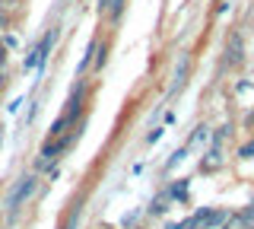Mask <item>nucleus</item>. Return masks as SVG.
I'll use <instances>...</instances> for the list:
<instances>
[{
	"label": "nucleus",
	"mask_w": 254,
	"mask_h": 229,
	"mask_svg": "<svg viewBox=\"0 0 254 229\" xmlns=\"http://www.w3.org/2000/svg\"><path fill=\"white\" fill-rule=\"evenodd\" d=\"M108 6H111V0H99V10L102 13H108Z\"/></svg>",
	"instance_id": "11"
},
{
	"label": "nucleus",
	"mask_w": 254,
	"mask_h": 229,
	"mask_svg": "<svg viewBox=\"0 0 254 229\" xmlns=\"http://www.w3.org/2000/svg\"><path fill=\"white\" fill-rule=\"evenodd\" d=\"M0 83H3V67H0Z\"/></svg>",
	"instance_id": "13"
},
{
	"label": "nucleus",
	"mask_w": 254,
	"mask_h": 229,
	"mask_svg": "<svg viewBox=\"0 0 254 229\" xmlns=\"http://www.w3.org/2000/svg\"><path fill=\"white\" fill-rule=\"evenodd\" d=\"M188 70H190V61H188V54H181L178 67H175V83H172V92H178L181 86L188 83Z\"/></svg>",
	"instance_id": "4"
},
{
	"label": "nucleus",
	"mask_w": 254,
	"mask_h": 229,
	"mask_svg": "<svg viewBox=\"0 0 254 229\" xmlns=\"http://www.w3.org/2000/svg\"><path fill=\"white\" fill-rule=\"evenodd\" d=\"M3 61H6V45H0V67H3Z\"/></svg>",
	"instance_id": "12"
},
{
	"label": "nucleus",
	"mask_w": 254,
	"mask_h": 229,
	"mask_svg": "<svg viewBox=\"0 0 254 229\" xmlns=\"http://www.w3.org/2000/svg\"><path fill=\"white\" fill-rule=\"evenodd\" d=\"M54 38H58V29H51L42 42L35 45V51L26 58V67H38V64H45V58H48V51H51V45H54Z\"/></svg>",
	"instance_id": "2"
},
{
	"label": "nucleus",
	"mask_w": 254,
	"mask_h": 229,
	"mask_svg": "<svg viewBox=\"0 0 254 229\" xmlns=\"http://www.w3.org/2000/svg\"><path fill=\"white\" fill-rule=\"evenodd\" d=\"M32 191H35V175H26V178L19 181V185L13 188L10 201H6V207H10V217H13V213H16V210L22 207V204L29 201V194H32Z\"/></svg>",
	"instance_id": "1"
},
{
	"label": "nucleus",
	"mask_w": 254,
	"mask_h": 229,
	"mask_svg": "<svg viewBox=\"0 0 254 229\" xmlns=\"http://www.w3.org/2000/svg\"><path fill=\"white\" fill-rule=\"evenodd\" d=\"M206 140H210V128H197L194 131V137H190V144H188V150H194V147H200V144H206Z\"/></svg>",
	"instance_id": "7"
},
{
	"label": "nucleus",
	"mask_w": 254,
	"mask_h": 229,
	"mask_svg": "<svg viewBox=\"0 0 254 229\" xmlns=\"http://www.w3.org/2000/svg\"><path fill=\"white\" fill-rule=\"evenodd\" d=\"M242 156H245V159H251V156H254V144H248V147H242Z\"/></svg>",
	"instance_id": "10"
},
{
	"label": "nucleus",
	"mask_w": 254,
	"mask_h": 229,
	"mask_svg": "<svg viewBox=\"0 0 254 229\" xmlns=\"http://www.w3.org/2000/svg\"><path fill=\"white\" fill-rule=\"evenodd\" d=\"M226 54H229V64H242V35H238V32L229 35Z\"/></svg>",
	"instance_id": "5"
},
{
	"label": "nucleus",
	"mask_w": 254,
	"mask_h": 229,
	"mask_svg": "<svg viewBox=\"0 0 254 229\" xmlns=\"http://www.w3.org/2000/svg\"><path fill=\"white\" fill-rule=\"evenodd\" d=\"M102 229H108V226H102Z\"/></svg>",
	"instance_id": "14"
},
{
	"label": "nucleus",
	"mask_w": 254,
	"mask_h": 229,
	"mask_svg": "<svg viewBox=\"0 0 254 229\" xmlns=\"http://www.w3.org/2000/svg\"><path fill=\"white\" fill-rule=\"evenodd\" d=\"M190 220H194V226H216V223H226V213H222V210H200V213H197V217H190Z\"/></svg>",
	"instance_id": "3"
},
{
	"label": "nucleus",
	"mask_w": 254,
	"mask_h": 229,
	"mask_svg": "<svg viewBox=\"0 0 254 229\" xmlns=\"http://www.w3.org/2000/svg\"><path fill=\"white\" fill-rule=\"evenodd\" d=\"M121 10H124V0H111V6H108L111 19H118V16H121Z\"/></svg>",
	"instance_id": "8"
},
{
	"label": "nucleus",
	"mask_w": 254,
	"mask_h": 229,
	"mask_svg": "<svg viewBox=\"0 0 254 229\" xmlns=\"http://www.w3.org/2000/svg\"><path fill=\"white\" fill-rule=\"evenodd\" d=\"M181 159H185V150H175V153H172V159H169V165H175V162H181Z\"/></svg>",
	"instance_id": "9"
},
{
	"label": "nucleus",
	"mask_w": 254,
	"mask_h": 229,
	"mask_svg": "<svg viewBox=\"0 0 254 229\" xmlns=\"http://www.w3.org/2000/svg\"><path fill=\"white\" fill-rule=\"evenodd\" d=\"M67 150V140H61V144H48L42 150V159H38V165H51L54 159H58V153H64Z\"/></svg>",
	"instance_id": "6"
}]
</instances>
